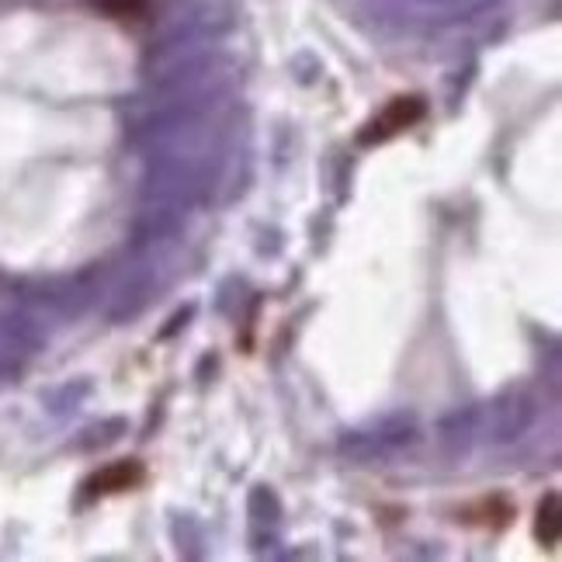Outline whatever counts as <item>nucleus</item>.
<instances>
[{"label":"nucleus","mask_w":562,"mask_h":562,"mask_svg":"<svg viewBox=\"0 0 562 562\" xmlns=\"http://www.w3.org/2000/svg\"><path fill=\"white\" fill-rule=\"evenodd\" d=\"M427 115V104L420 98H396L389 108H382L379 119L361 133V143H385L400 136L403 128H414Z\"/></svg>","instance_id":"obj_1"},{"label":"nucleus","mask_w":562,"mask_h":562,"mask_svg":"<svg viewBox=\"0 0 562 562\" xmlns=\"http://www.w3.org/2000/svg\"><path fill=\"white\" fill-rule=\"evenodd\" d=\"M143 465L139 462H115V465H108L104 472H98L94 480L88 483V490L94 493V496H101V493H122V490H133V486H139L143 483Z\"/></svg>","instance_id":"obj_2"},{"label":"nucleus","mask_w":562,"mask_h":562,"mask_svg":"<svg viewBox=\"0 0 562 562\" xmlns=\"http://www.w3.org/2000/svg\"><path fill=\"white\" fill-rule=\"evenodd\" d=\"M98 8L115 18H136L146 11V0H98Z\"/></svg>","instance_id":"obj_3"}]
</instances>
